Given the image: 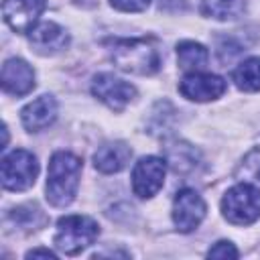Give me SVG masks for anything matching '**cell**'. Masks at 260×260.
Returning <instances> with one entry per match:
<instances>
[{"instance_id": "1", "label": "cell", "mask_w": 260, "mask_h": 260, "mask_svg": "<svg viewBox=\"0 0 260 260\" xmlns=\"http://www.w3.org/2000/svg\"><path fill=\"white\" fill-rule=\"evenodd\" d=\"M81 158L67 150L53 152L47 171V201L55 207L69 205L79 187Z\"/></svg>"}, {"instance_id": "2", "label": "cell", "mask_w": 260, "mask_h": 260, "mask_svg": "<svg viewBox=\"0 0 260 260\" xmlns=\"http://www.w3.org/2000/svg\"><path fill=\"white\" fill-rule=\"evenodd\" d=\"M110 59L120 71L134 75H152L160 69V53L148 39H114Z\"/></svg>"}, {"instance_id": "3", "label": "cell", "mask_w": 260, "mask_h": 260, "mask_svg": "<svg viewBox=\"0 0 260 260\" xmlns=\"http://www.w3.org/2000/svg\"><path fill=\"white\" fill-rule=\"evenodd\" d=\"M100 225L87 215H65L57 221V234L53 238L55 248L67 256H75L95 242Z\"/></svg>"}, {"instance_id": "4", "label": "cell", "mask_w": 260, "mask_h": 260, "mask_svg": "<svg viewBox=\"0 0 260 260\" xmlns=\"http://www.w3.org/2000/svg\"><path fill=\"white\" fill-rule=\"evenodd\" d=\"M221 213L234 225H250L260 219V189L250 183L234 185L221 199Z\"/></svg>"}, {"instance_id": "5", "label": "cell", "mask_w": 260, "mask_h": 260, "mask_svg": "<svg viewBox=\"0 0 260 260\" xmlns=\"http://www.w3.org/2000/svg\"><path fill=\"white\" fill-rule=\"evenodd\" d=\"M39 175L37 156L24 148H16L2 158V187L6 191H26Z\"/></svg>"}, {"instance_id": "6", "label": "cell", "mask_w": 260, "mask_h": 260, "mask_svg": "<svg viewBox=\"0 0 260 260\" xmlns=\"http://www.w3.org/2000/svg\"><path fill=\"white\" fill-rule=\"evenodd\" d=\"M167 175V160L158 156H142L132 169V191L140 199L154 197Z\"/></svg>"}, {"instance_id": "7", "label": "cell", "mask_w": 260, "mask_h": 260, "mask_svg": "<svg viewBox=\"0 0 260 260\" xmlns=\"http://www.w3.org/2000/svg\"><path fill=\"white\" fill-rule=\"evenodd\" d=\"M91 93L114 112H122L136 95V87L112 73H98L91 81Z\"/></svg>"}, {"instance_id": "8", "label": "cell", "mask_w": 260, "mask_h": 260, "mask_svg": "<svg viewBox=\"0 0 260 260\" xmlns=\"http://www.w3.org/2000/svg\"><path fill=\"white\" fill-rule=\"evenodd\" d=\"M205 211H207V205L197 191L193 189L177 191L173 199V223L179 232L189 234L197 230L205 217Z\"/></svg>"}, {"instance_id": "9", "label": "cell", "mask_w": 260, "mask_h": 260, "mask_svg": "<svg viewBox=\"0 0 260 260\" xmlns=\"http://www.w3.org/2000/svg\"><path fill=\"white\" fill-rule=\"evenodd\" d=\"M225 79L213 73H199V71H191L187 73L181 83H179V91L183 93V98L191 100V102H211L217 100L223 91H225Z\"/></svg>"}, {"instance_id": "10", "label": "cell", "mask_w": 260, "mask_h": 260, "mask_svg": "<svg viewBox=\"0 0 260 260\" xmlns=\"http://www.w3.org/2000/svg\"><path fill=\"white\" fill-rule=\"evenodd\" d=\"M45 6L47 0H4L2 16L14 32H30Z\"/></svg>"}, {"instance_id": "11", "label": "cell", "mask_w": 260, "mask_h": 260, "mask_svg": "<svg viewBox=\"0 0 260 260\" xmlns=\"http://www.w3.org/2000/svg\"><path fill=\"white\" fill-rule=\"evenodd\" d=\"M35 87V71L32 67L18 59V57H12L8 61H4L2 65V89L10 95H26L28 91H32Z\"/></svg>"}, {"instance_id": "12", "label": "cell", "mask_w": 260, "mask_h": 260, "mask_svg": "<svg viewBox=\"0 0 260 260\" xmlns=\"http://www.w3.org/2000/svg\"><path fill=\"white\" fill-rule=\"evenodd\" d=\"M57 100L49 93L39 95L37 100H32L30 104H26L20 110V120L22 126L28 132H41L45 128H49L55 120H57Z\"/></svg>"}, {"instance_id": "13", "label": "cell", "mask_w": 260, "mask_h": 260, "mask_svg": "<svg viewBox=\"0 0 260 260\" xmlns=\"http://www.w3.org/2000/svg\"><path fill=\"white\" fill-rule=\"evenodd\" d=\"M28 41H30V45L37 53L55 55V53L63 51L69 45V35L57 22H41L30 30Z\"/></svg>"}, {"instance_id": "14", "label": "cell", "mask_w": 260, "mask_h": 260, "mask_svg": "<svg viewBox=\"0 0 260 260\" xmlns=\"http://www.w3.org/2000/svg\"><path fill=\"white\" fill-rule=\"evenodd\" d=\"M130 156H132V148L126 142H120V140L108 142V144H102L95 150V154H93V167L100 173H106V175L120 173L130 162Z\"/></svg>"}, {"instance_id": "15", "label": "cell", "mask_w": 260, "mask_h": 260, "mask_svg": "<svg viewBox=\"0 0 260 260\" xmlns=\"http://www.w3.org/2000/svg\"><path fill=\"white\" fill-rule=\"evenodd\" d=\"M165 160L175 169V173H189L197 167V150L181 140H173L165 146Z\"/></svg>"}, {"instance_id": "16", "label": "cell", "mask_w": 260, "mask_h": 260, "mask_svg": "<svg viewBox=\"0 0 260 260\" xmlns=\"http://www.w3.org/2000/svg\"><path fill=\"white\" fill-rule=\"evenodd\" d=\"M207 59H209V53H207V49L201 43L181 41L177 45V61H179V67L181 69H187L189 73L203 69L207 65Z\"/></svg>"}, {"instance_id": "17", "label": "cell", "mask_w": 260, "mask_h": 260, "mask_svg": "<svg viewBox=\"0 0 260 260\" xmlns=\"http://www.w3.org/2000/svg\"><path fill=\"white\" fill-rule=\"evenodd\" d=\"M248 0H201V14L215 20H234L246 10Z\"/></svg>"}, {"instance_id": "18", "label": "cell", "mask_w": 260, "mask_h": 260, "mask_svg": "<svg viewBox=\"0 0 260 260\" xmlns=\"http://www.w3.org/2000/svg\"><path fill=\"white\" fill-rule=\"evenodd\" d=\"M232 79L242 91H260V57L244 59L232 73Z\"/></svg>"}, {"instance_id": "19", "label": "cell", "mask_w": 260, "mask_h": 260, "mask_svg": "<svg viewBox=\"0 0 260 260\" xmlns=\"http://www.w3.org/2000/svg\"><path fill=\"white\" fill-rule=\"evenodd\" d=\"M238 177H244L242 181H254L260 183V146L254 148L240 165L238 169Z\"/></svg>"}, {"instance_id": "20", "label": "cell", "mask_w": 260, "mask_h": 260, "mask_svg": "<svg viewBox=\"0 0 260 260\" xmlns=\"http://www.w3.org/2000/svg\"><path fill=\"white\" fill-rule=\"evenodd\" d=\"M207 256L209 258H238V250H236V246L232 242L219 240V242H215V246L209 248Z\"/></svg>"}, {"instance_id": "21", "label": "cell", "mask_w": 260, "mask_h": 260, "mask_svg": "<svg viewBox=\"0 0 260 260\" xmlns=\"http://www.w3.org/2000/svg\"><path fill=\"white\" fill-rule=\"evenodd\" d=\"M114 8L122 10V12H142L148 8L150 0H110Z\"/></svg>"}, {"instance_id": "22", "label": "cell", "mask_w": 260, "mask_h": 260, "mask_svg": "<svg viewBox=\"0 0 260 260\" xmlns=\"http://www.w3.org/2000/svg\"><path fill=\"white\" fill-rule=\"evenodd\" d=\"M26 258H57V254L55 252H51L49 248H35V250H30V252H26Z\"/></svg>"}]
</instances>
